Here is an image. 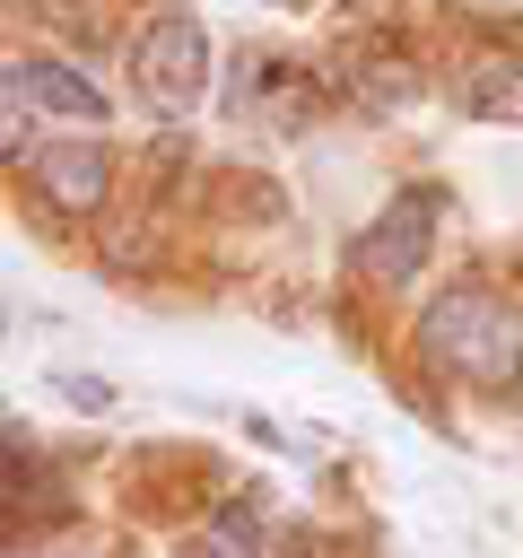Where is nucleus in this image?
<instances>
[{"mask_svg":"<svg viewBox=\"0 0 523 558\" xmlns=\"http://www.w3.org/2000/svg\"><path fill=\"white\" fill-rule=\"evenodd\" d=\"M26 122H35V113L17 105V87H9V61H0V157H17V148H26Z\"/></svg>","mask_w":523,"mask_h":558,"instance_id":"obj_6","label":"nucleus"},{"mask_svg":"<svg viewBox=\"0 0 523 558\" xmlns=\"http://www.w3.org/2000/svg\"><path fill=\"white\" fill-rule=\"evenodd\" d=\"M436 209H445V192H436V183H410V192H392V201H384V218L357 235V270H366V279H384V288H410V279L427 270Z\"/></svg>","mask_w":523,"mask_h":558,"instance_id":"obj_3","label":"nucleus"},{"mask_svg":"<svg viewBox=\"0 0 523 558\" xmlns=\"http://www.w3.org/2000/svg\"><path fill=\"white\" fill-rule=\"evenodd\" d=\"M174 558H235L218 532H192V541H174Z\"/></svg>","mask_w":523,"mask_h":558,"instance_id":"obj_8","label":"nucleus"},{"mask_svg":"<svg viewBox=\"0 0 523 558\" xmlns=\"http://www.w3.org/2000/svg\"><path fill=\"white\" fill-rule=\"evenodd\" d=\"M418 349L445 375H462V384H514L523 375V314L497 305V296H479V288H453V296L427 305Z\"/></svg>","mask_w":523,"mask_h":558,"instance_id":"obj_1","label":"nucleus"},{"mask_svg":"<svg viewBox=\"0 0 523 558\" xmlns=\"http://www.w3.org/2000/svg\"><path fill=\"white\" fill-rule=\"evenodd\" d=\"M9 87L26 113H61V122H105V87L78 78L70 61H9Z\"/></svg>","mask_w":523,"mask_h":558,"instance_id":"obj_5","label":"nucleus"},{"mask_svg":"<svg viewBox=\"0 0 523 558\" xmlns=\"http://www.w3.org/2000/svg\"><path fill=\"white\" fill-rule=\"evenodd\" d=\"M105 183H113V157H105V140H52V148H35V192H44L61 218H87V209H105Z\"/></svg>","mask_w":523,"mask_h":558,"instance_id":"obj_4","label":"nucleus"},{"mask_svg":"<svg viewBox=\"0 0 523 558\" xmlns=\"http://www.w3.org/2000/svg\"><path fill=\"white\" fill-rule=\"evenodd\" d=\"M131 78H139L148 113H192L209 96V35H200V17H183V9L148 17L139 44H131Z\"/></svg>","mask_w":523,"mask_h":558,"instance_id":"obj_2","label":"nucleus"},{"mask_svg":"<svg viewBox=\"0 0 523 558\" xmlns=\"http://www.w3.org/2000/svg\"><path fill=\"white\" fill-rule=\"evenodd\" d=\"M35 453H17V445H0V497H35Z\"/></svg>","mask_w":523,"mask_h":558,"instance_id":"obj_7","label":"nucleus"}]
</instances>
